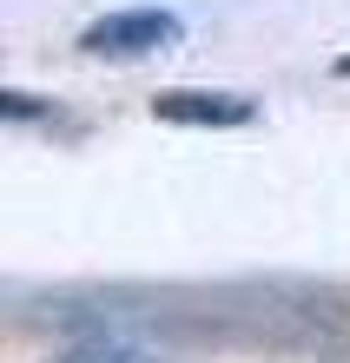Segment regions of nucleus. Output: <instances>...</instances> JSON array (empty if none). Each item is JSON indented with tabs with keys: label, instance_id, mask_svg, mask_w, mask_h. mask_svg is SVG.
I'll use <instances>...</instances> for the list:
<instances>
[{
	"label": "nucleus",
	"instance_id": "f257e3e1",
	"mask_svg": "<svg viewBox=\"0 0 350 363\" xmlns=\"http://www.w3.org/2000/svg\"><path fill=\"white\" fill-rule=\"evenodd\" d=\"M179 33H185L179 13H165V7H133V13L93 20V27L80 33V53H93V60H146V53L179 47Z\"/></svg>",
	"mask_w": 350,
	"mask_h": 363
},
{
	"label": "nucleus",
	"instance_id": "f03ea898",
	"mask_svg": "<svg viewBox=\"0 0 350 363\" xmlns=\"http://www.w3.org/2000/svg\"><path fill=\"white\" fill-rule=\"evenodd\" d=\"M152 113L172 119V125H245L258 106L245 93H205V86H172L152 99Z\"/></svg>",
	"mask_w": 350,
	"mask_h": 363
},
{
	"label": "nucleus",
	"instance_id": "7ed1b4c3",
	"mask_svg": "<svg viewBox=\"0 0 350 363\" xmlns=\"http://www.w3.org/2000/svg\"><path fill=\"white\" fill-rule=\"evenodd\" d=\"M53 363H165V357H152V350H139V344H80V350H67V357H53Z\"/></svg>",
	"mask_w": 350,
	"mask_h": 363
}]
</instances>
